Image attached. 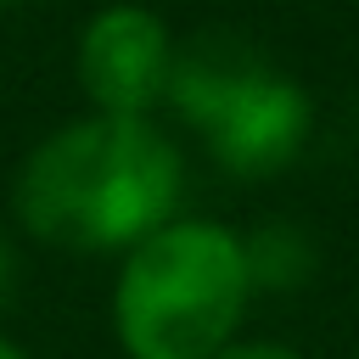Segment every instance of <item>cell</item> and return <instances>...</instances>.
<instances>
[{
	"instance_id": "obj_1",
	"label": "cell",
	"mask_w": 359,
	"mask_h": 359,
	"mask_svg": "<svg viewBox=\"0 0 359 359\" xmlns=\"http://www.w3.org/2000/svg\"><path fill=\"white\" fill-rule=\"evenodd\" d=\"M185 157L157 118L84 112L50 129L17 168V224L67 252H129L168 219H180Z\"/></svg>"
},
{
	"instance_id": "obj_4",
	"label": "cell",
	"mask_w": 359,
	"mask_h": 359,
	"mask_svg": "<svg viewBox=\"0 0 359 359\" xmlns=\"http://www.w3.org/2000/svg\"><path fill=\"white\" fill-rule=\"evenodd\" d=\"M73 67H79V90H84L90 112L151 118L163 107V95H168L174 34L140 0H107L79 28Z\"/></svg>"
},
{
	"instance_id": "obj_5",
	"label": "cell",
	"mask_w": 359,
	"mask_h": 359,
	"mask_svg": "<svg viewBox=\"0 0 359 359\" xmlns=\"http://www.w3.org/2000/svg\"><path fill=\"white\" fill-rule=\"evenodd\" d=\"M252 292H303L320 275V241L297 219H264L241 236Z\"/></svg>"
},
{
	"instance_id": "obj_7",
	"label": "cell",
	"mask_w": 359,
	"mask_h": 359,
	"mask_svg": "<svg viewBox=\"0 0 359 359\" xmlns=\"http://www.w3.org/2000/svg\"><path fill=\"white\" fill-rule=\"evenodd\" d=\"M17 286H22V252H17V241H11V230L0 224V314L11 309V297H17Z\"/></svg>"
},
{
	"instance_id": "obj_9",
	"label": "cell",
	"mask_w": 359,
	"mask_h": 359,
	"mask_svg": "<svg viewBox=\"0 0 359 359\" xmlns=\"http://www.w3.org/2000/svg\"><path fill=\"white\" fill-rule=\"evenodd\" d=\"M11 6H22V0H0V11H11Z\"/></svg>"
},
{
	"instance_id": "obj_8",
	"label": "cell",
	"mask_w": 359,
	"mask_h": 359,
	"mask_svg": "<svg viewBox=\"0 0 359 359\" xmlns=\"http://www.w3.org/2000/svg\"><path fill=\"white\" fill-rule=\"evenodd\" d=\"M0 359H28V348H17V342L0 331Z\"/></svg>"
},
{
	"instance_id": "obj_2",
	"label": "cell",
	"mask_w": 359,
	"mask_h": 359,
	"mask_svg": "<svg viewBox=\"0 0 359 359\" xmlns=\"http://www.w3.org/2000/svg\"><path fill=\"white\" fill-rule=\"evenodd\" d=\"M252 280L241 236L219 219H168L123 252L112 331L129 359H213L241 337Z\"/></svg>"
},
{
	"instance_id": "obj_6",
	"label": "cell",
	"mask_w": 359,
	"mask_h": 359,
	"mask_svg": "<svg viewBox=\"0 0 359 359\" xmlns=\"http://www.w3.org/2000/svg\"><path fill=\"white\" fill-rule=\"evenodd\" d=\"M213 359H303L292 342H269V337H236V342H224Z\"/></svg>"
},
{
	"instance_id": "obj_3",
	"label": "cell",
	"mask_w": 359,
	"mask_h": 359,
	"mask_svg": "<svg viewBox=\"0 0 359 359\" xmlns=\"http://www.w3.org/2000/svg\"><path fill=\"white\" fill-rule=\"evenodd\" d=\"M163 107H174V118L202 135L208 157L230 180H275L314 140L309 90L264 45L230 28L174 45Z\"/></svg>"
},
{
	"instance_id": "obj_10",
	"label": "cell",
	"mask_w": 359,
	"mask_h": 359,
	"mask_svg": "<svg viewBox=\"0 0 359 359\" xmlns=\"http://www.w3.org/2000/svg\"><path fill=\"white\" fill-rule=\"evenodd\" d=\"M353 359H359V353H353Z\"/></svg>"
}]
</instances>
